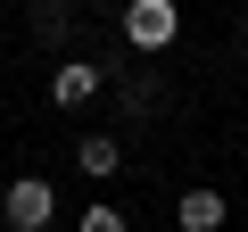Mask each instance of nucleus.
<instances>
[{
    "instance_id": "nucleus-7",
    "label": "nucleus",
    "mask_w": 248,
    "mask_h": 232,
    "mask_svg": "<svg viewBox=\"0 0 248 232\" xmlns=\"http://www.w3.org/2000/svg\"><path fill=\"white\" fill-rule=\"evenodd\" d=\"M83 232H124V215H116V207H91V215H83Z\"/></svg>"
},
{
    "instance_id": "nucleus-2",
    "label": "nucleus",
    "mask_w": 248,
    "mask_h": 232,
    "mask_svg": "<svg viewBox=\"0 0 248 232\" xmlns=\"http://www.w3.org/2000/svg\"><path fill=\"white\" fill-rule=\"evenodd\" d=\"M0 215H9L17 232H42V224L58 215V199H50V182H33V174H17V182H9V199H0Z\"/></svg>"
},
{
    "instance_id": "nucleus-6",
    "label": "nucleus",
    "mask_w": 248,
    "mask_h": 232,
    "mask_svg": "<svg viewBox=\"0 0 248 232\" xmlns=\"http://www.w3.org/2000/svg\"><path fill=\"white\" fill-rule=\"evenodd\" d=\"M33 25L42 33H66V0H33Z\"/></svg>"
},
{
    "instance_id": "nucleus-3",
    "label": "nucleus",
    "mask_w": 248,
    "mask_h": 232,
    "mask_svg": "<svg viewBox=\"0 0 248 232\" xmlns=\"http://www.w3.org/2000/svg\"><path fill=\"white\" fill-rule=\"evenodd\" d=\"M91 91H99V75H91V66H58V75H50V99H58V108H83Z\"/></svg>"
},
{
    "instance_id": "nucleus-4",
    "label": "nucleus",
    "mask_w": 248,
    "mask_h": 232,
    "mask_svg": "<svg viewBox=\"0 0 248 232\" xmlns=\"http://www.w3.org/2000/svg\"><path fill=\"white\" fill-rule=\"evenodd\" d=\"M223 224V199L215 191H182V232H215Z\"/></svg>"
},
{
    "instance_id": "nucleus-5",
    "label": "nucleus",
    "mask_w": 248,
    "mask_h": 232,
    "mask_svg": "<svg viewBox=\"0 0 248 232\" xmlns=\"http://www.w3.org/2000/svg\"><path fill=\"white\" fill-rule=\"evenodd\" d=\"M83 174H116V141H108V133L83 141Z\"/></svg>"
},
{
    "instance_id": "nucleus-1",
    "label": "nucleus",
    "mask_w": 248,
    "mask_h": 232,
    "mask_svg": "<svg viewBox=\"0 0 248 232\" xmlns=\"http://www.w3.org/2000/svg\"><path fill=\"white\" fill-rule=\"evenodd\" d=\"M174 33H182L174 0H133V9H124V42H133V50H149V58H157Z\"/></svg>"
}]
</instances>
